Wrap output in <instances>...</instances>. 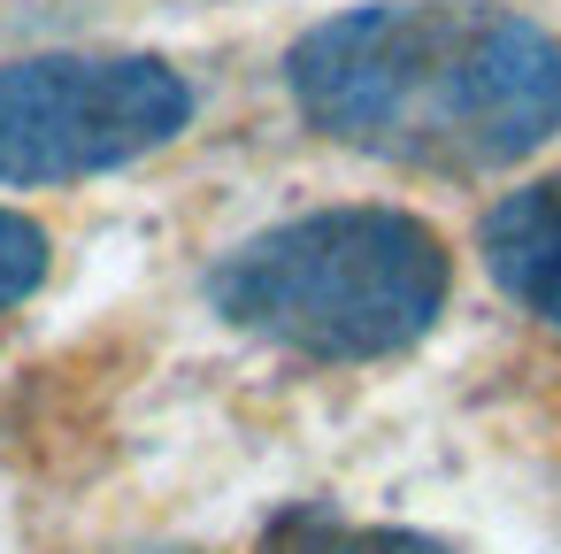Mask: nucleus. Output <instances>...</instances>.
<instances>
[{
    "mask_svg": "<svg viewBox=\"0 0 561 554\" xmlns=\"http://www.w3.org/2000/svg\"><path fill=\"white\" fill-rule=\"evenodd\" d=\"M293 116L415 178H500L561 132V39L500 0H354L285 47Z\"/></svg>",
    "mask_w": 561,
    "mask_h": 554,
    "instance_id": "f257e3e1",
    "label": "nucleus"
},
{
    "mask_svg": "<svg viewBox=\"0 0 561 554\" xmlns=\"http://www.w3.org/2000/svg\"><path fill=\"white\" fill-rule=\"evenodd\" d=\"M454 255L415 208L331 201L247 231L208 270V308L293 362H392L446 316Z\"/></svg>",
    "mask_w": 561,
    "mask_h": 554,
    "instance_id": "f03ea898",
    "label": "nucleus"
},
{
    "mask_svg": "<svg viewBox=\"0 0 561 554\" xmlns=\"http://www.w3.org/2000/svg\"><path fill=\"white\" fill-rule=\"evenodd\" d=\"M201 86L170 55H16L0 63V193L85 185L185 139Z\"/></svg>",
    "mask_w": 561,
    "mask_h": 554,
    "instance_id": "7ed1b4c3",
    "label": "nucleus"
},
{
    "mask_svg": "<svg viewBox=\"0 0 561 554\" xmlns=\"http://www.w3.org/2000/svg\"><path fill=\"white\" fill-rule=\"evenodd\" d=\"M477 247H484V270L492 285L546 331H561V178H538V185H515L484 208L477 224Z\"/></svg>",
    "mask_w": 561,
    "mask_h": 554,
    "instance_id": "20e7f679",
    "label": "nucleus"
},
{
    "mask_svg": "<svg viewBox=\"0 0 561 554\" xmlns=\"http://www.w3.org/2000/svg\"><path fill=\"white\" fill-rule=\"evenodd\" d=\"M47 270H55V239H47V224L0 201V316H16V308L47 285Z\"/></svg>",
    "mask_w": 561,
    "mask_h": 554,
    "instance_id": "39448f33",
    "label": "nucleus"
},
{
    "mask_svg": "<svg viewBox=\"0 0 561 554\" xmlns=\"http://www.w3.org/2000/svg\"><path fill=\"white\" fill-rule=\"evenodd\" d=\"M316 554H461V546H454V539H438V531L377 523V531H339V539H323Z\"/></svg>",
    "mask_w": 561,
    "mask_h": 554,
    "instance_id": "423d86ee",
    "label": "nucleus"
}]
</instances>
